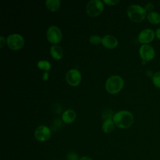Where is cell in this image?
Wrapping results in <instances>:
<instances>
[{
  "label": "cell",
  "mask_w": 160,
  "mask_h": 160,
  "mask_svg": "<svg viewBox=\"0 0 160 160\" xmlns=\"http://www.w3.org/2000/svg\"><path fill=\"white\" fill-rule=\"evenodd\" d=\"M103 2L100 0H91L86 5V12L91 16L99 15L103 10Z\"/></svg>",
  "instance_id": "5"
},
{
  "label": "cell",
  "mask_w": 160,
  "mask_h": 160,
  "mask_svg": "<svg viewBox=\"0 0 160 160\" xmlns=\"http://www.w3.org/2000/svg\"><path fill=\"white\" fill-rule=\"evenodd\" d=\"M104 2L108 5H115L119 2V0H104Z\"/></svg>",
  "instance_id": "22"
},
{
  "label": "cell",
  "mask_w": 160,
  "mask_h": 160,
  "mask_svg": "<svg viewBox=\"0 0 160 160\" xmlns=\"http://www.w3.org/2000/svg\"><path fill=\"white\" fill-rule=\"evenodd\" d=\"M59 0H46V5L48 9L51 11H55L58 9L60 6Z\"/></svg>",
  "instance_id": "16"
},
{
  "label": "cell",
  "mask_w": 160,
  "mask_h": 160,
  "mask_svg": "<svg viewBox=\"0 0 160 160\" xmlns=\"http://www.w3.org/2000/svg\"><path fill=\"white\" fill-rule=\"evenodd\" d=\"M67 160H79V156L75 152H69L66 156Z\"/></svg>",
  "instance_id": "20"
},
{
  "label": "cell",
  "mask_w": 160,
  "mask_h": 160,
  "mask_svg": "<svg viewBox=\"0 0 160 160\" xmlns=\"http://www.w3.org/2000/svg\"><path fill=\"white\" fill-rule=\"evenodd\" d=\"M154 6L152 3L151 2H148L147 3L145 6H144V9L146 11V12H151L152 11H153L152 10L154 9Z\"/></svg>",
  "instance_id": "21"
},
{
  "label": "cell",
  "mask_w": 160,
  "mask_h": 160,
  "mask_svg": "<svg viewBox=\"0 0 160 160\" xmlns=\"http://www.w3.org/2000/svg\"><path fill=\"white\" fill-rule=\"evenodd\" d=\"M114 122L113 121V119H111V118H107L102 123V131L106 133L111 132L114 129Z\"/></svg>",
  "instance_id": "14"
},
{
  "label": "cell",
  "mask_w": 160,
  "mask_h": 160,
  "mask_svg": "<svg viewBox=\"0 0 160 160\" xmlns=\"http://www.w3.org/2000/svg\"><path fill=\"white\" fill-rule=\"evenodd\" d=\"M134 121L132 114L126 110L117 112L113 116V121L116 126L119 128L126 129L130 127Z\"/></svg>",
  "instance_id": "1"
},
{
  "label": "cell",
  "mask_w": 160,
  "mask_h": 160,
  "mask_svg": "<svg viewBox=\"0 0 160 160\" xmlns=\"http://www.w3.org/2000/svg\"><path fill=\"white\" fill-rule=\"evenodd\" d=\"M46 35L48 41L52 44L58 43L62 38L61 31L60 29L56 26H50L47 30Z\"/></svg>",
  "instance_id": "7"
},
{
  "label": "cell",
  "mask_w": 160,
  "mask_h": 160,
  "mask_svg": "<svg viewBox=\"0 0 160 160\" xmlns=\"http://www.w3.org/2000/svg\"><path fill=\"white\" fill-rule=\"evenodd\" d=\"M155 35H156V38H157L159 40H160V28H158V29H156V32H155Z\"/></svg>",
  "instance_id": "24"
},
{
  "label": "cell",
  "mask_w": 160,
  "mask_h": 160,
  "mask_svg": "<svg viewBox=\"0 0 160 160\" xmlns=\"http://www.w3.org/2000/svg\"><path fill=\"white\" fill-rule=\"evenodd\" d=\"M127 14L131 21L136 22L143 21L148 15L144 8L138 4L129 6L127 9Z\"/></svg>",
  "instance_id": "2"
},
{
  "label": "cell",
  "mask_w": 160,
  "mask_h": 160,
  "mask_svg": "<svg viewBox=\"0 0 160 160\" xmlns=\"http://www.w3.org/2000/svg\"><path fill=\"white\" fill-rule=\"evenodd\" d=\"M155 36V32L152 29L146 28L139 33L138 39L139 42L146 44L152 41Z\"/></svg>",
  "instance_id": "10"
},
{
  "label": "cell",
  "mask_w": 160,
  "mask_h": 160,
  "mask_svg": "<svg viewBox=\"0 0 160 160\" xmlns=\"http://www.w3.org/2000/svg\"><path fill=\"white\" fill-rule=\"evenodd\" d=\"M152 81L155 87L160 88V71L156 72L152 76Z\"/></svg>",
  "instance_id": "17"
},
{
  "label": "cell",
  "mask_w": 160,
  "mask_h": 160,
  "mask_svg": "<svg viewBox=\"0 0 160 160\" xmlns=\"http://www.w3.org/2000/svg\"><path fill=\"white\" fill-rule=\"evenodd\" d=\"M102 45L109 49H112L117 46L118 41L116 38L112 35H105L102 38Z\"/></svg>",
  "instance_id": "11"
},
{
  "label": "cell",
  "mask_w": 160,
  "mask_h": 160,
  "mask_svg": "<svg viewBox=\"0 0 160 160\" xmlns=\"http://www.w3.org/2000/svg\"><path fill=\"white\" fill-rule=\"evenodd\" d=\"M148 20L152 24H158L160 23V14L156 11L149 12L147 15Z\"/></svg>",
  "instance_id": "15"
},
{
  "label": "cell",
  "mask_w": 160,
  "mask_h": 160,
  "mask_svg": "<svg viewBox=\"0 0 160 160\" xmlns=\"http://www.w3.org/2000/svg\"><path fill=\"white\" fill-rule=\"evenodd\" d=\"M124 86L123 79L117 75L110 76L106 82V89L111 94H116L119 92Z\"/></svg>",
  "instance_id": "3"
},
{
  "label": "cell",
  "mask_w": 160,
  "mask_h": 160,
  "mask_svg": "<svg viewBox=\"0 0 160 160\" xmlns=\"http://www.w3.org/2000/svg\"><path fill=\"white\" fill-rule=\"evenodd\" d=\"M79 160H92V159L89 157V156H82Z\"/></svg>",
  "instance_id": "25"
},
{
  "label": "cell",
  "mask_w": 160,
  "mask_h": 160,
  "mask_svg": "<svg viewBox=\"0 0 160 160\" xmlns=\"http://www.w3.org/2000/svg\"><path fill=\"white\" fill-rule=\"evenodd\" d=\"M89 41L93 44H99L102 41V38L98 35H93L90 37Z\"/></svg>",
  "instance_id": "19"
},
{
  "label": "cell",
  "mask_w": 160,
  "mask_h": 160,
  "mask_svg": "<svg viewBox=\"0 0 160 160\" xmlns=\"http://www.w3.org/2000/svg\"><path fill=\"white\" fill-rule=\"evenodd\" d=\"M51 134L50 129L44 125L38 126L34 131L35 138L41 142L48 140L51 137Z\"/></svg>",
  "instance_id": "8"
},
{
  "label": "cell",
  "mask_w": 160,
  "mask_h": 160,
  "mask_svg": "<svg viewBox=\"0 0 160 160\" xmlns=\"http://www.w3.org/2000/svg\"><path fill=\"white\" fill-rule=\"evenodd\" d=\"M48 77H49V75H48V72H47V71H45V72L43 73V74H42V79H43L44 80H47L48 78Z\"/></svg>",
  "instance_id": "26"
},
{
  "label": "cell",
  "mask_w": 160,
  "mask_h": 160,
  "mask_svg": "<svg viewBox=\"0 0 160 160\" xmlns=\"http://www.w3.org/2000/svg\"><path fill=\"white\" fill-rule=\"evenodd\" d=\"M76 116V112L73 110L67 109L63 112L62 115V119L64 122L71 123L74 121Z\"/></svg>",
  "instance_id": "12"
},
{
  "label": "cell",
  "mask_w": 160,
  "mask_h": 160,
  "mask_svg": "<svg viewBox=\"0 0 160 160\" xmlns=\"http://www.w3.org/2000/svg\"><path fill=\"white\" fill-rule=\"evenodd\" d=\"M50 54L55 59H59L63 55V51L61 47L58 45H53L50 48Z\"/></svg>",
  "instance_id": "13"
},
{
  "label": "cell",
  "mask_w": 160,
  "mask_h": 160,
  "mask_svg": "<svg viewBox=\"0 0 160 160\" xmlns=\"http://www.w3.org/2000/svg\"><path fill=\"white\" fill-rule=\"evenodd\" d=\"M139 52L142 61L146 62L152 60L156 54L154 48L148 44H142L139 48Z\"/></svg>",
  "instance_id": "6"
},
{
  "label": "cell",
  "mask_w": 160,
  "mask_h": 160,
  "mask_svg": "<svg viewBox=\"0 0 160 160\" xmlns=\"http://www.w3.org/2000/svg\"><path fill=\"white\" fill-rule=\"evenodd\" d=\"M66 79L69 84L72 86H76L81 82V75L80 72L76 69H71L67 72Z\"/></svg>",
  "instance_id": "9"
},
{
  "label": "cell",
  "mask_w": 160,
  "mask_h": 160,
  "mask_svg": "<svg viewBox=\"0 0 160 160\" xmlns=\"http://www.w3.org/2000/svg\"><path fill=\"white\" fill-rule=\"evenodd\" d=\"M6 42L10 49L12 50H18L23 46L24 41L20 34H11L8 36Z\"/></svg>",
  "instance_id": "4"
},
{
  "label": "cell",
  "mask_w": 160,
  "mask_h": 160,
  "mask_svg": "<svg viewBox=\"0 0 160 160\" xmlns=\"http://www.w3.org/2000/svg\"><path fill=\"white\" fill-rule=\"evenodd\" d=\"M37 65L39 69L46 70V71H48L51 68V64L47 61H39Z\"/></svg>",
  "instance_id": "18"
},
{
  "label": "cell",
  "mask_w": 160,
  "mask_h": 160,
  "mask_svg": "<svg viewBox=\"0 0 160 160\" xmlns=\"http://www.w3.org/2000/svg\"><path fill=\"white\" fill-rule=\"evenodd\" d=\"M5 42H6V40H5V38L2 36H0V47L1 48H2L5 44Z\"/></svg>",
  "instance_id": "23"
}]
</instances>
